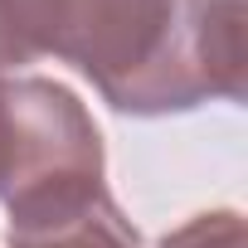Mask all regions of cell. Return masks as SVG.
<instances>
[{"label": "cell", "mask_w": 248, "mask_h": 248, "mask_svg": "<svg viewBox=\"0 0 248 248\" xmlns=\"http://www.w3.org/2000/svg\"><path fill=\"white\" fill-rule=\"evenodd\" d=\"M78 68L132 117L243 97V0H0V73Z\"/></svg>", "instance_id": "1"}, {"label": "cell", "mask_w": 248, "mask_h": 248, "mask_svg": "<svg viewBox=\"0 0 248 248\" xmlns=\"http://www.w3.org/2000/svg\"><path fill=\"white\" fill-rule=\"evenodd\" d=\"M10 248H137V229L132 219L112 204V195H93L78 200L68 209L10 224Z\"/></svg>", "instance_id": "2"}, {"label": "cell", "mask_w": 248, "mask_h": 248, "mask_svg": "<svg viewBox=\"0 0 248 248\" xmlns=\"http://www.w3.org/2000/svg\"><path fill=\"white\" fill-rule=\"evenodd\" d=\"M161 248H248V229L233 209H209V214H195L180 229H170L161 238Z\"/></svg>", "instance_id": "3"}, {"label": "cell", "mask_w": 248, "mask_h": 248, "mask_svg": "<svg viewBox=\"0 0 248 248\" xmlns=\"http://www.w3.org/2000/svg\"><path fill=\"white\" fill-rule=\"evenodd\" d=\"M10 151H15V78L0 73V185L10 170Z\"/></svg>", "instance_id": "4"}]
</instances>
